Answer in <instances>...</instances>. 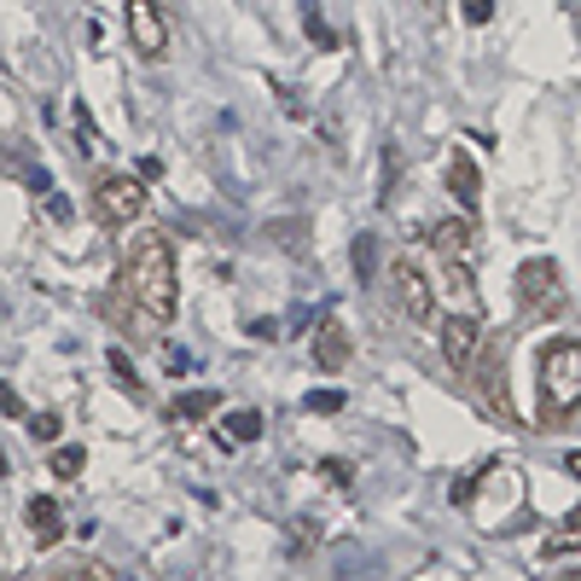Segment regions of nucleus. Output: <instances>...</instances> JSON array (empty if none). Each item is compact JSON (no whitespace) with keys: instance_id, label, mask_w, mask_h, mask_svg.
Returning <instances> with one entry per match:
<instances>
[{"instance_id":"nucleus-1","label":"nucleus","mask_w":581,"mask_h":581,"mask_svg":"<svg viewBox=\"0 0 581 581\" xmlns=\"http://www.w3.org/2000/svg\"><path fill=\"white\" fill-rule=\"evenodd\" d=\"M122 280H129V297L140 302L151 320H163V325L174 320V309H181V280H174V244L163 233L134 239Z\"/></svg>"},{"instance_id":"nucleus-5","label":"nucleus","mask_w":581,"mask_h":581,"mask_svg":"<svg viewBox=\"0 0 581 581\" xmlns=\"http://www.w3.org/2000/svg\"><path fill=\"white\" fill-rule=\"evenodd\" d=\"M395 302H401V314H408L413 325H431V314H437L431 273H424L413 257H401V262H395Z\"/></svg>"},{"instance_id":"nucleus-24","label":"nucleus","mask_w":581,"mask_h":581,"mask_svg":"<svg viewBox=\"0 0 581 581\" xmlns=\"http://www.w3.org/2000/svg\"><path fill=\"white\" fill-rule=\"evenodd\" d=\"M494 18V0H465V23H489Z\"/></svg>"},{"instance_id":"nucleus-29","label":"nucleus","mask_w":581,"mask_h":581,"mask_svg":"<svg viewBox=\"0 0 581 581\" xmlns=\"http://www.w3.org/2000/svg\"><path fill=\"white\" fill-rule=\"evenodd\" d=\"M559 581H581V570H570V575H559Z\"/></svg>"},{"instance_id":"nucleus-3","label":"nucleus","mask_w":581,"mask_h":581,"mask_svg":"<svg viewBox=\"0 0 581 581\" xmlns=\"http://www.w3.org/2000/svg\"><path fill=\"white\" fill-rule=\"evenodd\" d=\"M518 309L535 314V320L564 314V280H559V262L552 257H529L518 268Z\"/></svg>"},{"instance_id":"nucleus-14","label":"nucleus","mask_w":581,"mask_h":581,"mask_svg":"<svg viewBox=\"0 0 581 581\" xmlns=\"http://www.w3.org/2000/svg\"><path fill=\"white\" fill-rule=\"evenodd\" d=\"M106 367H111V378H117V384H122V395H134V401H146V378L134 372V361H129V355H122V349H111V355H106Z\"/></svg>"},{"instance_id":"nucleus-27","label":"nucleus","mask_w":581,"mask_h":581,"mask_svg":"<svg viewBox=\"0 0 581 581\" xmlns=\"http://www.w3.org/2000/svg\"><path fill=\"white\" fill-rule=\"evenodd\" d=\"M564 465H570V477H575V483H581V453H570V460H564Z\"/></svg>"},{"instance_id":"nucleus-16","label":"nucleus","mask_w":581,"mask_h":581,"mask_svg":"<svg viewBox=\"0 0 581 581\" xmlns=\"http://www.w3.org/2000/svg\"><path fill=\"white\" fill-rule=\"evenodd\" d=\"M70 117H76V146H82L88 158H93V151H99V129H93V111L82 106V99H70Z\"/></svg>"},{"instance_id":"nucleus-26","label":"nucleus","mask_w":581,"mask_h":581,"mask_svg":"<svg viewBox=\"0 0 581 581\" xmlns=\"http://www.w3.org/2000/svg\"><path fill=\"white\" fill-rule=\"evenodd\" d=\"M163 174V158H140V181H158Z\"/></svg>"},{"instance_id":"nucleus-20","label":"nucleus","mask_w":581,"mask_h":581,"mask_svg":"<svg viewBox=\"0 0 581 581\" xmlns=\"http://www.w3.org/2000/svg\"><path fill=\"white\" fill-rule=\"evenodd\" d=\"M320 477L332 489H355V465H349V460H320Z\"/></svg>"},{"instance_id":"nucleus-11","label":"nucleus","mask_w":581,"mask_h":581,"mask_svg":"<svg viewBox=\"0 0 581 581\" xmlns=\"http://www.w3.org/2000/svg\"><path fill=\"white\" fill-rule=\"evenodd\" d=\"M431 244L442 250L448 262H465L471 257V221H442V227H431Z\"/></svg>"},{"instance_id":"nucleus-6","label":"nucleus","mask_w":581,"mask_h":581,"mask_svg":"<svg viewBox=\"0 0 581 581\" xmlns=\"http://www.w3.org/2000/svg\"><path fill=\"white\" fill-rule=\"evenodd\" d=\"M437 332H442V355L453 372H465L477 361V349H483V320L477 314H442Z\"/></svg>"},{"instance_id":"nucleus-12","label":"nucleus","mask_w":581,"mask_h":581,"mask_svg":"<svg viewBox=\"0 0 581 581\" xmlns=\"http://www.w3.org/2000/svg\"><path fill=\"white\" fill-rule=\"evenodd\" d=\"M221 408V390H187L169 401V419H210Z\"/></svg>"},{"instance_id":"nucleus-9","label":"nucleus","mask_w":581,"mask_h":581,"mask_svg":"<svg viewBox=\"0 0 581 581\" xmlns=\"http://www.w3.org/2000/svg\"><path fill=\"white\" fill-rule=\"evenodd\" d=\"M30 529H36L41 547H59V535H64V507H59L53 494H36L30 500Z\"/></svg>"},{"instance_id":"nucleus-21","label":"nucleus","mask_w":581,"mask_h":581,"mask_svg":"<svg viewBox=\"0 0 581 581\" xmlns=\"http://www.w3.org/2000/svg\"><path fill=\"white\" fill-rule=\"evenodd\" d=\"M395 181H401V151L390 146L384 151V187H378V204H390V198H395Z\"/></svg>"},{"instance_id":"nucleus-13","label":"nucleus","mask_w":581,"mask_h":581,"mask_svg":"<svg viewBox=\"0 0 581 581\" xmlns=\"http://www.w3.org/2000/svg\"><path fill=\"white\" fill-rule=\"evenodd\" d=\"M82 465H88V448H82V442L53 448V460H47V471H53L59 483H76V477H82Z\"/></svg>"},{"instance_id":"nucleus-4","label":"nucleus","mask_w":581,"mask_h":581,"mask_svg":"<svg viewBox=\"0 0 581 581\" xmlns=\"http://www.w3.org/2000/svg\"><path fill=\"white\" fill-rule=\"evenodd\" d=\"M93 216L106 221V227H129L146 216V181L140 174H99L93 181Z\"/></svg>"},{"instance_id":"nucleus-10","label":"nucleus","mask_w":581,"mask_h":581,"mask_svg":"<svg viewBox=\"0 0 581 581\" xmlns=\"http://www.w3.org/2000/svg\"><path fill=\"white\" fill-rule=\"evenodd\" d=\"M448 192L460 198V210H477V198H483V181H477V163L453 151L448 158Z\"/></svg>"},{"instance_id":"nucleus-2","label":"nucleus","mask_w":581,"mask_h":581,"mask_svg":"<svg viewBox=\"0 0 581 581\" xmlns=\"http://www.w3.org/2000/svg\"><path fill=\"white\" fill-rule=\"evenodd\" d=\"M535 384H541V408H547V413L581 408V343H575V338H559V343L541 349Z\"/></svg>"},{"instance_id":"nucleus-23","label":"nucleus","mask_w":581,"mask_h":581,"mask_svg":"<svg viewBox=\"0 0 581 581\" xmlns=\"http://www.w3.org/2000/svg\"><path fill=\"white\" fill-rule=\"evenodd\" d=\"M302 18H309V36H314L320 47H338V36L325 30V18H320V7H314V0H309V7H302Z\"/></svg>"},{"instance_id":"nucleus-8","label":"nucleus","mask_w":581,"mask_h":581,"mask_svg":"<svg viewBox=\"0 0 581 581\" xmlns=\"http://www.w3.org/2000/svg\"><path fill=\"white\" fill-rule=\"evenodd\" d=\"M314 367H320V372H343V367H349V325H343L338 314H325V320L314 325Z\"/></svg>"},{"instance_id":"nucleus-22","label":"nucleus","mask_w":581,"mask_h":581,"mask_svg":"<svg viewBox=\"0 0 581 581\" xmlns=\"http://www.w3.org/2000/svg\"><path fill=\"white\" fill-rule=\"evenodd\" d=\"M59 431H64L59 413H30V437L36 442H59Z\"/></svg>"},{"instance_id":"nucleus-7","label":"nucleus","mask_w":581,"mask_h":581,"mask_svg":"<svg viewBox=\"0 0 581 581\" xmlns=\"http://www.w3.org/2000/svg\"><path fill=\"white\" fill-rule=\"evenodd\" d=\"M129 41H134L140 59H163L169 23H163V12H158V0H129Z\"/></svg>"},{"instance_id":"nucleus-15","label":"nucleus","mask_w":581,"mask_h":581,"mask_svg":"<svg viewBox=\"0 0 581 581\" xmlns=\"http://www.w3.org/2000/svg\"><path fill=\"white\" fill-rule=\"evenodd\" d=\"M221 437H227V442H257V437H262V413H257V408H239V413H227Z\"/></svg>"},{"instance_id":"nucleus-28","label":"nucleus","mask_w":581,"mask_h":581,"mask_svg":"<svg viewBox=\"0 0 581 581\" xmlns=\"http://www.w3.org/2000/svg\"><path fill=\"white\" fill-rule=\"evenodd\" d=\"M7 471H12V465H7V448H0V477H7Z\"/></svg>"},{"instance_id":"nucleus-17","label":"nucleus","mask_w":581,"mask_h":581,"mask_svg":"<svg viewBox=\"0 0 581 581\" xmlns=\"http://www.w3.org/2000/svg\"><path fill=\"white\" fill-rule=\"evenodd\" d=\"M302 408H309V413H343L349 395L343 390H309V395H302Z\"/></svg>"},{"instance_id":"nucleus-18","label":"nucleus","mask_w":581,"mask_h":581,"mask_svg":"<svg viewBox=\"0 0 581 581\" xmlns=\"http://www.w3.org/2000/svg\"><path fill=\"white\" fill-rule=\"evenodd\" d=\"M355 273L372 286V273H378V239H372V233H361V239H355Z\"/></svg>"},{"instance_id":"nucleus-19","label":"nucleus","mask_w":581,"mask_h":581,"mask_svg":"<svg viewBox=\"0 0 581 581\" xmlns=\"http://www.w3.org/2000/svg\"><path fill=\"white\" fill-rule=\"evenodd\" d=\"M53 581H111V575H106V570H99L93 559H64V570H59Z\"/></svg>"},{"instance_id":"nucleus-25","label":"nucleus","mask_w":581,"mask_h":581,"mask_svg":"<svg viewBox=\"0 0 581 581\" xmlns=\"http://www.w3.org/2000/svg\"><path fill=\"white\" fill-rule=\"evenodd\" d=\"M0 413H7V419H23V401H18L12 384H0Z\"/></svg>"}]
</instances>
